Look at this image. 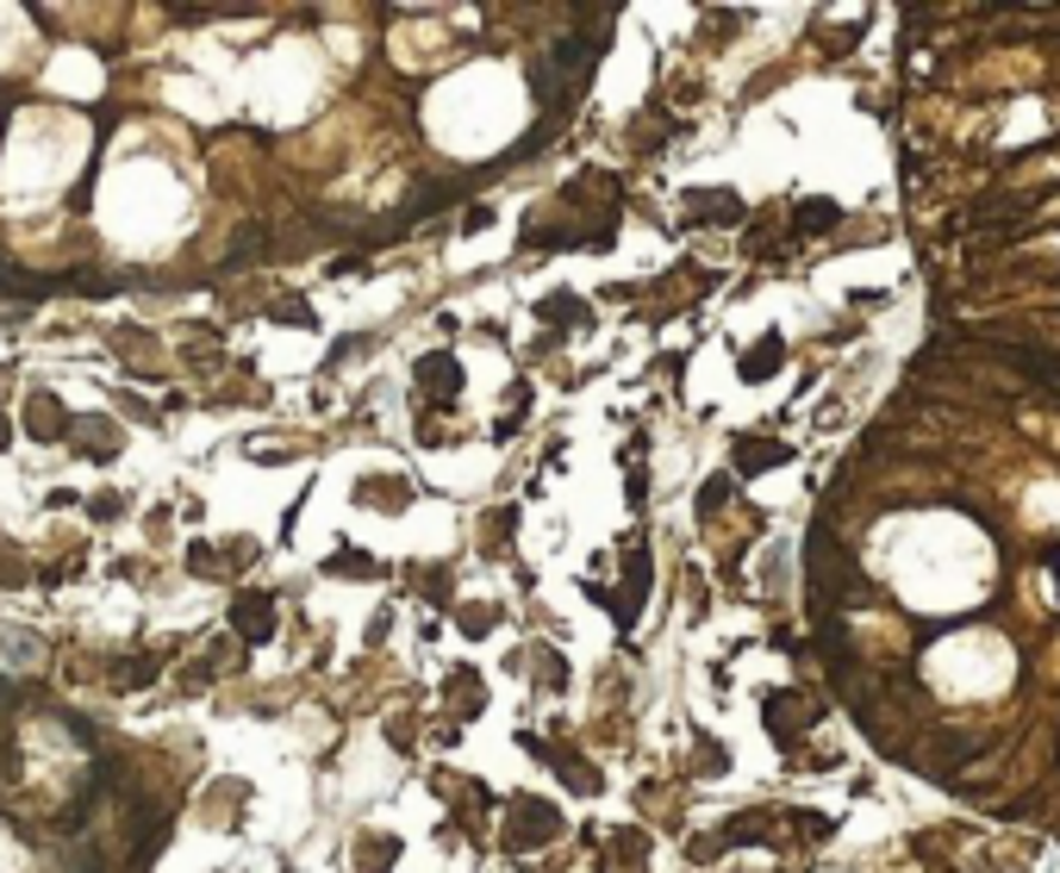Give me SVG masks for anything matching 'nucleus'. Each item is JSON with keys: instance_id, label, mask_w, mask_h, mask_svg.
<instances>
[{"instance_id": "0eeeda50", "label": "nucleus", "mask_w": 1060, "mask_h": 873, "mask_svg": "<svg viewBox=\"0 0 1060 873\" xmlns=\"http://www.w3.org/2000/svg\"><path fill=\"white\" fill-rule=\"evenodd\" d=\"M69 437H76V449L88 462H112V456H119V425H107V418H69Z\"/></svg>"}, {"instance_id": "f03ea898", "label": "nucleus", "mask_w": 1060, "mask_h": 873, "mask_svg": "<svg viewBox=\"0 0 1060 873\" xmlns=\"http://www.w3.org/2000/svg\"><path fill=\"white\" fill-rule=\"evenodd\" d=\"M518 743L531 748L537 762H549L555 774H562V780H568V786H574V793H586V798L600 793V767H593V762H581V755H574L568 743H543V736H518Z\"/></svg>"}, {"instance_id": "6e6552de", "label": "nucleus", "mask_w": 1060, "mask_h": 873, "mask_svg": "<svg viewBox=\"0 0 1060 873\" xmlns=\"http://www.w3.org/2000/svg\"><path fill=\"white\" fill-rule=\"evenodd\" d=\"M444 693H449V712H456V717H475L481 705H487V693H481V674H475V667H449Z\"/></svg>"}, {"instance_id": "b1692460", "label": "nucleus", "mask_w": 1060, "mask_h": 873, "mask_svg": "<svg viewBox=\"0 0 1060 873\" xmlns=\"http://www.w3.org/2000/svg\"><path fill=\"white\" fill-rule=\"evenodd\" d=\"M487 225H493V207H468V212H462V231H487Z\"/></svg>"}, {"instance_id": "423d86ee", "label": "nucleus", "mask_w": 1060, "mask_h": 873, "mask_svg": "<svg viewBox=\"0 0 1060 873\" xmlns=\"http://www.w3.org/2000/svg\"><path fill=\"white\" fill-rule=\"evenodd\" d=\"M412 381H418V387H437V399H456V394H462V368H456V356H449V349H430V356H418V363H412Z\"/></svg>"}, {"instance_id": "dca6fc26", "label": "nucleus", "mask_w": 1060, "mask_h": 873, "mask_svg": "<svg viewBox=\"0 0 1060 873\" xmlns=\"http://www.w3.org/2000/svg\"><path fill=\"white\" fill-rule=\"evenodd\" d=\"M325 574H363V581H375L380 562H375V556H356V549H337V556L325 562Z\"/></svg>"}, {"instance_id": "1a4fd4ad", "label": "nucleus", "mask_w": 1060, "mask_h": 873, "mask_svg": "<svg viewBox=\"0 0 1060 873\" xmlns=\"http://www.w3.org/2000/svg\"><path fill=\"white\" fill-rule=\"evenodd\" d=\"M26 430H32L38 444H57V437L69 430V413H63V406H57L50 394H38L32 406H26Z\"/></svg>"}, {"instance_id": "2eb2a0df", "label": "nucleus", "mask_w": 1060, "mask_h": 873, "mask_svg": "<svg viewBox=\"0 0 1060 873\" xmlns=\"http://www.w3.org/2000/svg\"><path fill=\"white\" fill-rule=\"evenodd\" d=\"M780 363H786L780 337H761V349H749V356H743V381H761V375H774Z\"/></svg>"}, {"instance_id": "aec40b11", "label": "nucleus", "mask_w": 1060, "mask_h": 873, "mask_svg": "<svg viewBox=\"0 0 1060 873\" xmlns=\"http://www.w3.org/2000/svg\"><path fill=\"white\" fill-rule=\"evenodd\" d=\"M493 618H499L493 605H462V612H456V624H462L468 636H487V631H493Z\"/></svg>"}, {"instance_id": "9d476101", "label": "nucleus", "mask_w": 1060, "mask_h": 873, "mask_svg": "<svg viewBox=\"0 0 1060 873\" xmlns=\"http://www.w3.org/2000/svg\"><path fill=\"white\" fill-rule=\"evenodd\" d=\"M686 219L693 225H736L743 219V200H730V194H693V200H686Z\"/></svg>"}, {"instance_id": "412c9836", "label": "nucleus", "mask_w": 1060, "mask_h": 873, "mask_svg": "<svg viewBox=\"0 0 1060 873\" xmlns=\"http://www.w3.org/2000/svg\"><path fill=\"white\" fill-rule=\"evenodd\" d=\"M612 842H617L612 855H617V861H624V867H631V861H643V836H636V830H617V836H612Z\"/></svg>"}, {"instance_id": "a211bd4d", "label": "nucleus", "mask_w": 1060, "mask_h": 873, "mask_svg": "<svg viewBox=\"0 0 1060 873\" xmlns=\"http://www.w3.org/2000/svg\"><path fill=\"white\" fill-rule=\"evenodd\" d=\"M269 318H275V325H300V331H313V325H318L306 300H275V306H269Z\"/></svg>"}, {"instance_id": "20e7f679", "label": "nucleus", "mask_w": 1060, "mask_h": 873, "mask_svg": "<svg viewBox=\"0 0 1060 873\" xmlns=\"http://www.w3.org/2000/svg\"><path fill=\"white\" fill-rule=\"evenodd\" d=\"M643 593H650V549L631 537V543H624V599H617V624H636Z\"/></svg>"}, {"instance_id": "f257e3e1", "label": "nucleus", "mask_w": 1060, "mask_h": 873, "mask_svg": "<svg viewBox=\"0 0 1060 873\" xmlns=\"http://www.w3.org/2000/svg\"><path fill=\"white\" fill-rule=\"evenodd\" d=\"M562 836V817H555L549 798H506V824H499V849H512V855H531V849H543V842Z\"/></svg>"}, {"instance_id": "393cba45", "label": "nucleus", "mask_w": 1060, "mask_h": 873, "mask_svg": "<svg viewBox=\"0 0 1060 873\" xmlns=\"http://www.w3.org/2000/svg\"><path fill=\"white\" fill-rule=\"evenodd\" d=\"M7 430H13V425H7V406H0V449H7Z\"/></svg>"}, {"instance_id": "5701e85b", "label": "nucleus", "mask_w": 1060, "mask_h": 873, "mask_svg": "<svg viewBox=\"0 0 1060 873\" xmlns=\"http://www.w3.org/2000/svg\"><path fill=\"white\" fill-rule=\"evenodd\" d=\"M724 493H730V480H724V475L705 480V493H699V512H717V506H724Z\"/></svg>"}, {"instance_id": "39448f33", "label": "nucleus", "mask_w": 1060, "mask_h": 873, "mask_svg": "<svg viewBox=\"0 0 1060 873\" xmlns=\"http://www.w3.org/2000/svg\"><path fill=\"white\" fill-rule=\"evenodd\" d=\"M356 506H368V512H406L412 506V480L406 475H363V480H356Z\"/></svg>"}, {"instance_id": "f3484780", "label": "nucleus", "mask_w": 1060, "mask_h": 873, "mask_svg": "<svg viewBox=\"0 0 1060 873\" xmlns=\"http://www.w3.org/2000/svg\"><path fill=\"white\" fill-rule=\"evenodd\" d=\"M537 686H543V693H562V686H568V662L543 649V655H537Z\"/></svg>"}, {"instance_id": "7ed1b4c3", "label": "nucleus", "mask_w": 1060, "mask_h": 873, "mask_svg": "<svg viewBox=\"0 0 1060 873\" xmlns=\"http://www.w3.org/2000/svg\"><path fill=\"white\" fill-rule=\"evenodd\" d=\"M231 631L244 643H269L275 636V593H238L231 599Z\"/></svg>"}, {"instance_id": "9b49d317", "label": "nucleus", "mask_w": 1060, "mask_h": 873, "mask_svg": "<svg viewBox=\"0 0 1060 873\" xmlns=\"http://www.w3.org/2000/svg\"><path fill=\"white\" fill-rule=\"evenodd\" d=\"M399 861V836H356V873H387Z\"/></svg>"}, {"instance_id": "6ab92c4d", "label": "nucleus", "mask_w": 1060, "mask_h": 873, "mask_svg": "<svg viewBox=\"0 0 1060 873\" xmlns=\"http://www.w3.org/2000/svg\"><path fill=\"white\" fill-rule=\"evenodd\" d=\"M836 219H842V212L830 207V200H811V207H799V231H830Z\"/></svg>"}, {"instance_id": "ddd939ff", "label": "nucleus", "mask_w": 1060, "mask_h": 873, "mask_svg": "<svg viewBox=\"0 0 1060 873\" xmlns=\"http://www.w3.org/2000/svg\"><path fill=\"white\" fill-rule=\"evenodd\" d=\"M998 356H1004V363H1017V368H1023V375H1042V381H1060V356H1048V349L998 344Z\"/></svg>"}, {"instance_id": "f8f14e48", "label": "nucleus", "mask_w": 1060, "mask_h": 873, "mask_svg": "<svg viewBox=\"0 0 1060 873\" xmlns=\"http://www.w3.org/2000/svg\"><path fill=\"white\" fill-rule=\"evenodd\" d=\"M792 449L786 444H767V437H743V444H736V468H743V475H761V468H774V462H786Z\"/></svg>"}, {"instance_id": "4468645a", "label": "nucleus", "mask_w": 1060, "mask_h": 873, "mask_svg": "<svg viewBox=\"0 0 1060 873\" xmlns=\"http://www.w3.org/2000/svg\"><path fill=\"white\" fill-rule=\"evenodd\" d=\"M537 318H543V325H574V331H581V325H593V313H586V306L574 300V294H555V300H537Z\"/></svg>"}, {"instance_id": "4be33fe9", "label": "nucleus", "mask_w": 1060, "mask_h": 873, "mask_svg": "<svg viewBox=\"0 0 1060 873\" xmlns=\"http://www.w3.org/2000/svg\"><path fill=\"white\" fill-rule=\"evenodd\" d=\"M88 512H95V518H126V493H100Z\"/></svg>"}]
</instances>
